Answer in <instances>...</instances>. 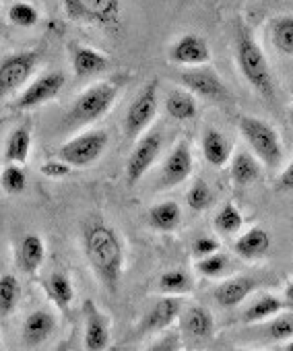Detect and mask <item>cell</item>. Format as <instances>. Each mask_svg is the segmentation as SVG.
<instances>
[{
  "mask_svg": "<svg viewBox=\"0 0 293 351\" xmlns=\"http://www.w3.org/2000/svg\"><path fill=\"white\" fill-rule=\"evenodd\" d=\"M186 205L192 211H207L213 205V191L205 180H196L186 193Z\"/></svg>",
  "mask_w": 293,
  "mask_h": 351,
  "instance_id": "e575fe53",
  "label": "cell"
},
{
  "mask_svg": "<svg viewBox=\"0 0 293 351\" xmlns=\"http://www.w3.org/2000/svg\"><path fill=\"white\" fill-rule=\"evenodd\" d=\"M242 226H244V217L233 203L223 205L215 215V228L223 236H235L242 230Z\"/></svg>",
  "mask_w": 293,
  "mask_h": 351,
  "instance_id": "4dcf8cb0",
  "label": "cell"
},
{
  "mask_svg": "<svg viewBox=\"0 0 293 351\" xmlns=\"http://www.w3.org/2000/svg\"><path fill=\"white\" fill-rule=\"evenodd\" d=\"M83 316H85V349L89 351H103L110 347V320L97 308L93 300L83 302Z\"/></svg>",
  "mask_w": 293,
  "mask_h": 351,
  "instance_id": "7c38bea8",
  "label": "cell"
},
{
  "mask_svg": "<svg viewBox=\"0 0 293 351\" xmlns=\"http://www.w3.org/2000/svg\"><path fill=\"white\" fill-rule=\"evenodd\" d=\"M192 167H194V159H192V151H190L188 143H178L164 163L162 186L174 189V186L182 184L192 173Z\"/></svg>",
  "mask_w": 293,
  "mask_h": 351,
  "instance_id": "5bb4252c",
  "label": "cell"
},
{
  "mask_svg": "<svg viewBox=\"0 0 293 351\" xmlns=\"http://www.w3.org/2000/svg\"><path fill=\"white\" fill-rule=\"evenodd\" d=\"M9 21L17 27H23V29H29V27H36L38 21H40V13L34 5L29 3H13L9 13H7Z\"/></svg>",
  "mask_w": 293,
  "mask_h": 351,
  "instance_id": "836d02e7",
  "label": "cell"
},
{
  "mask_svg": "<svg viewBox=\"0 0 293 351\" xmlns=\"http://www.w3.org/2000/svg\"><path fill=\"white\" fill-rule=\"evenodd\" d=\"M170 339H172V335H166V339H162L160 343L151 345V349H155V351H157V349H160V351H162V349H164V351H168V349H178V347H180V343H174V345H172V343H170Z\"/></svg>",
  "mask_w": 293,
  "mask_h": 351,
  "instance_id": "60d3db41",
  "label": "cell"
},
{
  "mask_svg": "<svg viewBox=\"0 0 293 351\" xmlns=\"http://www.w3.org/2000/svg\"><path fill=\"white\" fill-rule=\"evenodd\" d=\"M182 330L190 339L207 341L213 335V330H215V322H213L211 310L205 308V306H190L182 314Z\"/></svg>",
  "mask_w": 293,
  "mask_h": 351,
  "instance_id": "e0dca14e",
  "label": "cell"
},
{
  "mask_svg": "<svg viewBox=\"0 0 293 351\" xmlns=\"http://www.w3.org/2000/svg\"><path fill=\"white\" fill-rule=\"evenodd\" d=\"M270 40L281 54L293 56V15H283L272 21Z\"/></svg>",
  "mask_w": 293,
  "mask_h": 351,
  "instance_id": "83f0119b",
  "label": "cell"
},
{
  "mask_svg": "<svg viewBox=\"0 0 293 351\" xmlns=\"http://www.w3.org/2000/svg\"><path fill=\"white\" fill-rule=\"evenodd\" d=\"M289 122H291V126H293V108L289 110Z\"/></svg>",
  "mask_w": 293,
  "mask_h": 351,
  "instance_id": "7bdbcfd3",
  "label": "cell"
},
{
  "mask_svg": "<svg viewBox=\"0 0 293 351\" xmlns=\"http://www.w3.org/2000/svg\"><path fill=\"white\" fill-rule=\"evenodd\" d=\"M46 291L52 298V302L58 308H62V310L68 308L71 302H73V298H75V289H73V283H71L68 275L66 273H60V271H56V273L50 275V279L46 281Z\"/></svg>",
  "mask_w": 293,
  "mask_h": 351,
  "instance_id": "f1b7e54d",
  "label": "cell"
},
{
  "mask_svg": "<svg viewBox=\"0 0 293 351\" xmlns=\"http://www.w3.org/2000/svg\"><path fill=\"white\" fill-rule=\"evenodd\" d=\"M279 189H281V191H293V159H291V163L285 167V171L281 173V178H279Z\"/></svg>",
  "mask_w": 293,
  "mask_h": 351,
  "instance_id": "ab89813d",
  "label": "cell"
},
{
  "mask_svg": "<svg viewBox=\"0 0 293 351\" xmlns=\"http://www.w3.org/2000/svg\"><path fill=\"white\" fill-rule=\"evenodd\" d=\"M0 186L5 189L7 195H21L27 186V176L21 167V163H9L0 176Z\"/></svg>",
  "mask_w": 293,
  "mask_h": 351,
  "instance_id": "d6a6232c",
  "label": "cell"
},
{
  "mask_svg": "<svg viewBox=\"0 0 293 351\" xmlns=\"http://www.w3.org/2000/svg\"><path fill=\"white\" fill-rule=\"evenodd\" d=\"M160 153H162V134L160 132L146 134L134 145V149L130 153V159L126 163V182H128V186H134L136 182H140V178L151 169V165L155 163Z\"/></svg>",
  "mask_w": 293,
  "mask_h": 351,
  "instance_id": "9c48e42d",
  "label": "cell"
},
{
  "mask_svg": "<svg viewBox=\"0 0 293 351\" xmlns=\"http://www.w3.org/2000/svg\"><path fill=\"white\" fill-rule=\"evenodd\" d=\"M62 3L66 15L79 23L112 27L120 21V0H62Z\"/></svg>",
  "mask_w": 293,
  "mask_h": 351,
  "instance_id": "8992f818",
  "label": "cell"
},
{
  "mask_svg": "<svg viewBox=\"0 0 293 351\" xmlns=\"http://www.w3.org/2000/svg\"><path fill=\"white\" fill-rule=\"evenodd\" d=\"M157 93H160V83L151 81L134 97V101L130 104V108L126 110V116H124L126 136L134 138L151 124V120L157 114Z\"/></svg>",
  "mask_w": 293,
  "mask_h": 351,
  "instance_id": "52a82bcc",
  "label": "cell"
},
{
  "mask_svg": "<svg viewBox=\"0 0 293 351\" xmlns=\"http://www.w3.org/2000/svg\"><path fill=\"white\" fill-rule=\"evenodd\" d=\"M235 254L242 258H260L270 250V238L262 228H252L235 240Z\"/></svg>",
  "mask_w": 293,
  "mask_h": 351,
  "instance_id": "7402d4cb",
  "label": "cell"
},
{
  "mask_svg": "<svg viewBox=\"0 0 293 351\" xmlns=\"http://www.w3.org/2000/svg\"><path fill=\"white\" fill-rule=\"evenodd\" d=\"M256 287V281L252 277H233L229 281H223L217 289H215V302L221 308H235L238 304H242L252 289Z\"/></svg>",
  "mask_w": 293,
  "mask_h": 351,
  "instance_id": "ac0fdd59",
  "label": "cell"
},
{
  "mask_svg": "<svg viewBox=\"0 0 293 351\" xmlns=\"http://www.w3.org/2000/svg\"><path fill=\"white\" fill-rule=\"evenodd\" d=\"M118 85L112 81H101L91 85L87 91H83L75 104L71 106V112L66 116V122L71 124H89L93 120H99L116 101L118 97Z\"/></svg>",
  "mask_w": 293,
  "mask_h": 351,
  "instance_id": "277c9868",
  "label": "cell"
},
{
  "mask_svg": "<svg viewBox=\"0 0 293 351\" xmlns=\"http://www.w3.org/2000/svg\"><path fill=\"white\" fill-rule=\"evenodd\" d=\"M231 180L235 186H250L260 178V159L248 151H238L231 157Z\"/></svg>",
  "mask_w": 293,
  "mask_h": 351,
  "instance_id": "d6986e66",
  "label": "cell"
},
{
  "mask_svg": "<svg viewBox=\"0 0 293 351\" xmlns=\"http://www.w3.org/2000/svg\"><path fill=\"white\" fill-rule=\"evenodd\" d=\"M268 339L272 341H283L293 337V312H279L272 316V320L266 326Z\"/></svg>",
  "mask_w": 293,
  "mask_h": 351,
  "instance_id": "d590c367",
  "label": "cell"
},
{
  "mask_svg": "<svg viewBox=\"0 0 293 351\" xmlns=\"http://www.w3.org/2000/svg\"><path fill=\"white\" fill-rule=\"evenodd\" d=\"M182 312V302L180 295H168L160 302L153 304V308L142 316L140 330L142 332H160L166 330L174 324V320Z\"/></svg>",
  "mask_w": 293,
  "mask_h": 351,
  "instance_id": "9a60e30c",
  "label": "cell"
},
{
  "mask_svg": "<svg viewBox=\"0 0 293 351\" xmlns=\"http://www.w3.org/2000/svg\"><path fill=\"white\" fill-rule=\"evenodd\" d=\"M283 306H285V302L281 298H277L272 293H264L248 306V310L244 312V320L246 322H262L266 318L277 316Z\"/></svg>",
  "mask_w": 293,
  "mask_h": 351,
  "instance_id": "4316f807",
  "label": "cell"
},
{
  "mask_svg": "<svg viewBox=\"0 0 293 351\" xmlns=\"http://www.w3.org/2000/svg\"><path fill=\"white\" fill-rule=\"evenodd\" d=\"M38 66L36 52H19L0 62V93H13L23 87Z\"/></svg>",
  "mask_w": 293,
  "mask_h": 351,
  "instance_id": "30bf717a",
  "label": "cell"
},
{
  "mask_svg": "<svg viewBox=\"0 0 293 351\" xmlns=\"http://www.w3.org/2000/svg\"><path fill=\"white\" fill-rule=\"evenodd\" d=\"M31 151V130L27 126H19L11 132L5 149V157L9 163H25Z\"/></svg>",
  "mask_w": 293,
  "mask_h": 351,
  "instance_id": "484cf974",
  "label": "cell"
},
{
  "mask_svg": "<svg viewBox=\"0 0 293 351\" xmlns=\"http://www.w3.org/2000/svg\"><path fill=\"white\" fill-rule=\"evenodd\" d=\"M182 211L178 203L166 201L149 209V226L157 232H174L180 226Z\"/></svg>",
  "mask_w": 293,
  "mask_h": 351,
  "instance_id": "d4e9b609",
  "label": "cell"
},
{
  "mask_svg": "<svg viewBox=\"0 0 293 351\" xmlns=\"http://www.w3.org/2000/svg\"><path fill=\"white\" fill-rule=\"evenodd\" d=\"M170 60L184 66H203L211 60V48L205 38L196 34H186L178 38L170 48Z\"/></svg>",
  "mask_w": 293,
  "mask_h": 351,
  "instance_id": "4fadbf2b",
  "label": "cell"
},
{
  "mask_svg": "<svg viewBox=\"0 0 293 351\" xmlns=\"http://www.w3.org/2000/svg\"><path fill=\"white\" fill-rule=\"evenodd\" d=\"M238 128L254 155L266 165L277 167L283 159V145L279 132L262 118L256 116H242L238 120Z\"/></svg>",
  "mask_w": 293,
  "mask_h": 351,
  "instance_id": "3957f363",
  "label": "cell"
},
{
  "mask_svg": "<svg viewBox=\"0 0 293 351\" xmlns=\"http://www.w3.org/2000/svg\"><path fill=\"white\" fill-rule=\"evenodd\" d=\"M54 330H56L54 316L48 310H36L25 318L21 337H23L25 347H38L46 343L54 335Z\"/></svg>",
  "mask_w": 293,
  "mask_h": 351,
  "instance_id": "2e32d148",
  "label": "cell"
},
{
  "mask_svg": "<svg viewBox=\"0 0 293 351\" xmlns=\"http://www.w3.org/2000/svg\"><path fill=\"white\" fill-rule=\"evenodd\" d=\"M192 250H194V256L196 258H203V256H209L213 252H219V242L213 240V238H209V236H203V238H199L194 242V248Z\"/></svg>",
  "mask_w": 293,
  "mask_h": 351,
  "instance_id": "f35d334b",
  "label": "cell"
},
{
  "mask_svg": "<svg viewBox=\"0 0 293 351\" xmlns=\"http://www.w3.org/2000/svg\"><path fill=\"white\" fill-rule=\"evenodd\" d=\"M203 155L213 167H223L231 157V145L217 128H207L203 132Z\"/></svg>",
  "mask_w": 293,
  "mask_h": 351,
  "instance_id": "44dd1931",
  "label": "cell"
},
{
  "mask_svg": "<svg viewBox=\"0 0 293 351\" xmlns=\"http://www.w3.org/2000/svg\"><path fill=\"white\" fill-rule=\"evenodd\" d=\"M285 347H287V349H289V351H293V341H289V343H287V345H285Z\"/></svg>",
  "mask_w": 293,
  "mask_h": 351,
  "instance_id": "ee69618b",
  "label": "cell"
},
{
  "mask_svg": "<svg viewBox=\"0 0 293 351\" xmlns=\"http://www.w3.org/2000/svg\"><path fill=\"white\" fill-rule=\"evenodd\" d=\"M233 50H235V62H238L242 77L250 83V87L258 95L272 99L275 97V81H272L268 60H266L262 48L256 44V40L252 38V34L246 27L235 29Z\"/></svg>",
  "mask_w": 293,
  "mask_h": 351,
  "instance_id": "7a4b0ae2",
  "label": "cell"
},
{
  "mask_svg": "<svg viewBox=\"0 0 293 351\" xmlns=\"http://www.w3.org/2000/svg\"><path fill=\"white\" fill-rule=\"evenodd\" d=\"M166 112H168L174 120L186 122V120L196 118L199 106H196V99H194L192 93L174 89V91H170V93L166 95Z\"/></svg>",
  "mask_w": 293,
  "mask_h": 351,
  "instance_id": "cb8c5ba5",
  "label": "cell"
},
{
  "mask_svg": "<svg viewBox=\"0 0 293 351\" xmlns=\"http://www.w3.org/2000/svg\"><path fill=\"white\" fill-rule=\"evenodd\" d=\"M71 167H73V165H68L66 161H62V159L58 157V159H54V161L44 163V165L40 167V171H42L44 176H48V178H64V176L71 173Z\"/></svg>",
  "mask_w": 293,
  "mask_h": 351,
  "instance_id": "74e56055",
  "label": "cell"
},
{
  "mask_svg": "<svg viewBox=\"0 0 293 351\" xmlns=\"http://www.w3.org/2000/svg\"><path fill=\"white\" fill-rule=\"evenodd\" d=\"M44 256H46V244L42 240V236L38 234H27L21 244H19V254H17V261H19V267L21 271L25 273H36L42 263H44Z\"/></svg>",
  "mask_w": 293,
  "mask_h": 351,
  "instance_id": "603a6c76",
  "label": "cell"
},
{
  "mask_svg": "<svg viewBox=\"0 0 293 351\" xmlns=\"http://www.w3.org/2000/svg\"><path fill=\"white\" fill-rule=\"evenodd\" d=\"M107 147V132L101 128L81 132L58 149V157L73 167H87L95 163Z\"/></svg>",
  "mask_w": 293,
  "mask_h": 351,
  "instance_id": "5b68a950",
  "label": "cell"
},
{
  "mask_svg": "<svg viewBox=\"0 0 293 351\" xmlns=\"http://www.w3.org/2000/svg\"><path fill=\"white\" fill-rule=\"evenodd\" d=\"M66 85V77L58 71L54 73H48V75H42L40 79H36L19 97L17 101V108L19 110H31V108H38L50 99H54Z\"/></svg>",
  "mask_w": 293,
  "mask_h": 351,
  "instance_id": "8fae6325",
  "label": "cell"
},
{
  "mask_svg": "<svg viewBox=\"0 0 293 351\" xmlns=\"http://www.w3.org/2000/svg\"><path fill=\"white\" fill-rule=\"evenodd\" d=\"M83 250L107 291H116L124 273V248L116 230L103 221H89L83 228Z\"/></svg>",
  "mask_w": 293,
  "mask_h": 351,
  "instance_id": "6da1fadb",
  "label": "cell"
},
{
  "mask_svg": "<svg viewBox=\"0 0 293 351\" xmlns=\"http://www.w3.org/2000/svg\"><path fill=\"white\" fill-rule=\"evenodd\" d=\"M21 298L19 279L15 275H3L0 277V316H9L15 312Z\"/></svg>",
  "mask_w": 293,
  "mask_h": 351,
  "instance_id": "f546056e",
  "label": "cell"
},
{
  "mask_svg": "<svg viewBox=\"0 0 293 351\" xmlns=\"http://www.w3.org/2000/svg\"><path fill=\"white\" fill-rule=\"evenodd\" d=\"M283 302H285V306L293 308V281H289V283L285 285V295H283Z\"/></svg>",
  "mask_w": 293,
  "mask_h": 351,
  "instance_id": "b9f144b4",
  "label": "cell"
},
{
  "mask_svg": "<svg viewBox=\"0 0 293 351\" xmlns=\"http://www.w3.org/2000/svg\"><path fill=\"white\" fill-rule=\"evenodd\" d=\"M107 66H110V58L93 48L79 46L73 52V71L77 77H91L103 73Z\"/></svg>",
  "mask_w": 293,
  "mask_h": 351,
  "instance_id": "ffe728a7",
  "label": "cell"
},
{
  "mask_svg": "<svg viewBox=\"0 0 293 351\" xmlns=\"http://www.w3.org/2000/svg\"><path fill=\"white\" fill-rule=\"evenodd\" d=\"M180 83L190 93L201 95L205 99H211V101H217V104L229 99V93H227V87H225L223 79L213 69L194 66V69L180 75Z\"/></svg>",
  "mask_w": 293,
  "mask_h": 351,
  "instance_id": "ba28073f",
  "label": "cell"
},
{
  "mask_svg": "<svg viewBox=\"0 0 293 351\" xmlns=\"http://www.w3.org/2000/svg\"><path fill=\"white\" fill-rule=\"evenodd\" d=\"M227 267H229V261L223 254H219V252H213V254L203 256V258L196 261V271L203 277H209V279L223 275L227 271Z\"/></svg>",
  "mask_w": 293,
  "mask_h": 351,
  "instance_id": "8d00e7d4",
  "label": "cell"
},
{
  "mask_svg": "<svg viewBox=\"0 0 293 351\" xmlns=\"http://www.w3.org/2000/svg\"><path fill=\"white\" fill-rule=\"evenodd\" d=\"M160 289L168 295H184L192 291V279L186 271L172 269L162 275L160 279Z\"/></svg>",
  "mask_w": 293,
  "mask_h": 351,
  "instance_id": "1f68e13d",
  "label": "cell"
}]
</instances>
